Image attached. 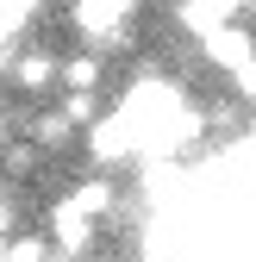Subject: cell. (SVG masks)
Instances as JSON below:
<instances>
[{
  "instance_id": "8fae6325",
  "label": "cell",
  "mask_w": 256,
  "mask_h": 262,
  "mask_svg": "<svg viewBox=\"0 0 256 262\" xmlns=\"http://www.w3.org/2000/svg\"><path fill=\"white\" fill-rule=\"evenodd\" d=\"M7 169H13V175H19V169H31V150H25V144H13V150H7Z\"/></svg>"
},
{
  "instance_id": "30bf717a",
  "label": "cell",
  "mask_w": 256,
  "mask_h": 262,
  "mask_svg": "<svg viewBox=\"0 0 256 262\" xmlns=\"http://www.w3.org/2000/svg\"><path fill=\"white\" fill-rule=\"evenodd\" d=\"M25 19H31V7H19V0H0V44H7Z\"/></svg>"
},
{
  "instance_id": "8992f818",
  "label": "cell",
  "mask_w": 256,
  "mask_h": 262,
  "mask_svg": "<svg viewBox=\"0 0 256 262\" xmlns=\"http://www.w3.org/2000/svg\"><path fill=\"white\" fill-rule=\"evenodd\" d=\"M62 81H69V94H94L100 62H94V56H69V62H62Z\"/></svg>"
},
{
  "instance_id": "4fadbf2b",
  "label": "cell",
  "mask_w": 256,
  "mask_h": 262,
  "mask_svg": "<svg viewBox=\"0 0 256 262\" xmlns=\"http://www.w3.org/2000/svg\"><path fill=\"white\" fill-rule=\"evenodd\" d=\"M0 262H7V244H0Z\"/></svg>"
},
{
  "instance_id": "5b68a950",
  "label": "cell",
  "mask_w": 256,
  "mask_h": 262,
  "mask_svg": "<svg viewBox=\"0 0 256 262\" xmlns=\"http://www.w3.org/2000/svg\"><path fill=\"white\" fill-rule=\"evenodd\" d=\"M69 206H75L81 219H100V212L113 206V181H100V175H94V181H75V193H69Z\"/></svg>"
},
{
  "instance_id": "7a4b0ae2",
  "label": "cell",
  "mask_w": 256,
  "mask_h": 262,
  "mask_svg": "<svg viewBox=\"0 0 256 262\" xmlns=\"http://www.w3.org/2000/svg\"><path fill=\"white\" fill-rule=\"evenodd\" d=\"M175 19L187 31H200V38H219V31H231L238 7H231V0H187V7H175Z\"/></svg>"
},
{
  "instance_id": "9c48e42d",
  "label": "cell",
  "mask_w": 256,
  "mask_h": 262,
  "mask_svg": "<svg viewBox=\"0 0 256 262\" xmlns=\"http://www.w3.org/2000/svg\"><path fill=\"white\" fill-rule=\"evenodd\" d=\"M7 262H50L44 256V237H13L7 244Z\"/></svg>"
},
{
  "instance_id": "7c38bea8",
  "label": "cell",
  "mask_w": 256,
  "mask_h": 262,
  "mask_svg": "<svg viewBox=\"0 0 256 262\" xmlns=\"http://www.w3.org/2000/svg\"><path fill=\"white\" fill-rule=\"evenodd\" d=\"M238 88H244V94H250V100H256V62H250V69H244V75H238Z\"/></svg>"
},
{
  "instance_id": "3957f363",
  "label": "cell",
  "mask_w": 256,
  "mask_h": 262,
  "mask_svg": "<svg viewBox=\"0 0 256 262\" xmlns=\"http://www.w3.org/2000/svg\"><path fill=\"white\" fill-rule=\"evenodd\" d=\"M206 56L219 62V69H231V75H244L250 69V62H256V38H250V31H219V38H206Z\"/></svg>"
},
{
  "instance_id": "52a82bcc",
  "label": "cell",
  "mask_w": 256,
  "mask_h": 262,
  "mask_svg": "<svg viewBox=\"0 0 256 262\" xmlns=\"http://www.w3.org/2000/svg\"><path fill=\"white\" fill-rule=\"evenodd\" d=\"M50 75H56V62H50V56H19V62H13V81H19L25 94H31V88H44Z\"/></svg>"
},
{
  "instance_id": "ba28073f",
  "label": "cell",
  "mask_w": 256,
  "mask_h": 262,
  "mask_svg": "<svg viewBox=\"0 0 256 262\" xmlns=\"http://www.w3.org/2000/svg\"><path fill=\"white\" fill-rule=\"evenodd\" d=\"M69 131H75L69 119H62V113H50V119H38V144H50V150H56V144H69Z\"/></svg>"
},
{
  "instance_id": "6da1fadb",
  "label": "cell",
  "mask_w": 256,
  "mask_h": 262,
  "mask_svg": "<svg viewBox=\"0 0 256 262\" xmlns=\"http://www.w3.org/2000/svg\"><path fill=\"white\" fill-rule=\"evenodd\" d=\"M69 19H75L81 38H94V44H125L119 31L132 25V7H125V0H75Z\"/></svg>"
},
{
  "instance_id": "5bb4252c",
  "label": "cell",
  "mask_w": 256,
  "mask_h": 262,
  "mask_svg": "<svg viewBox=\"0 0 256 262\" xmlns=\"http://www.w3.org/2000/svg\"><path fill=\"white\" fill-rule=\"evenodd\" d=\"M50 262H62V256H50Z\"/></svg>"
},
{
  "instance_id": "277c9868",
  "label": "cell",
  "mask_w": 256,
  "mask_h": 262,
  "mask_svg": "<svg viewBox=\"0 0 256 262\" xmlns=\"http://www.w3.org/2000/svg\"><path fill=\"white\" fill-rule=\"evenodd\" d=\"M50 237L69 250V256H81V250L94 244V219H81L69 200H56V212H50Z\"/></svg>"
}]
</instances>
